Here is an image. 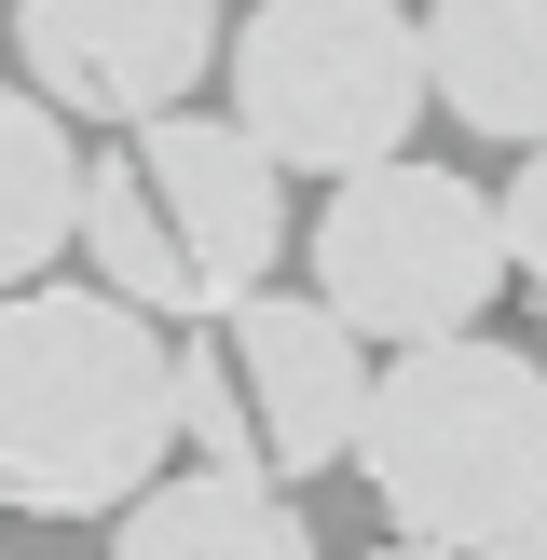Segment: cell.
Instances as JSON below:
<instances>
[{"label":"cell","mask_w":547,"mask_h":560,"mask_svg":"<svg viewBox=\"0 0 547 560\" xmlns=\"http://www.w3.org/2000/svg\"><path fill=\"white\" fill-rule=\"evenodd\" d=\"M178 452V328L96 273L0 288V520H109Z\"/></svg>","instance_id":"obj_1"},{"label":"cell","mask_w":547,"mask_h":560,"mask_svg":"<svg viewBox=\"0 0 547 560\" xmlns=\"http://www.w3.org/2000/svg\"><path fill=\"white\" fill-rule=\"evenodd\" d=\"M492 219H507V288L547 301V137L507 164V191H492Z\"/></svg>","instance_id":"obj_11"},{"label":"cell","mask_w":547,"mask_h":560,"mask_svg":"<svg viewBox=\"0 0 547 560\" xmlns=\"http://www.w3.org/2000/svg\"><path fill=\"white\" fill-rule=\"evenodd\" d=\"M219 82H233V124L260 137L288 178L383 164V151H410V124L438 109L424 14H397V0H260V14L219 42Z\"/></svg>","instance_id":"obj_5"},{"label":"cell","mask_w":547,"mask_h":560,"mask_svg":"<svg viewBox=\"0 0 547 560\" xmlns=\"http://www.w3.org/2000/svg\"><path fill=\"white\" fill-rule=\"evenodd\" d=\"M288 260V164L233 124V109H137V124H96L82 151V273L124 288L137 315L191 328L233 288Z\"/></svg>","instance_id":"obj_3"},{"label":"cell","mask_w":547,"mask_h":560,"mask_svg":"<svg viewBox=\"0 0 547 560\" xmlns=\"http://www.w3.org/2000/svg\"><path fill=\"white\" fill-rule=\"evenodd\" d=\"M383 355L328 315L315 288H233L219 315L178 328V452L246 465V479H328L356 452V410H370Z\"/></svg>","instance_id":"obj_4"},{"label":"cell","mask_w":547,"mask_h":560,"mask_svg":"<svg viewBox=\"0 0 547 560\" xmlns=\"http://www.w3.org/2000/svg\"><path fill=\"white\" fill-rule=\"evenodd\" d=\"M356 479L383 506L397 560H492L547 492V370L492 328H438L370 370L356 410Z\"/></svg>","instance_id":"obj_2"},{"label":"cell","mask_w":547,"mask_h":560,"mask_svg":"<svg viewBox=\"0 0 547 560\" xmlns=\"http://www.w3.org/2000/svg\"><path fill=\"white\" fill-rule=\"evenodd\" d=\"M424 82L465 137L534 151L547 137V0H424Z\"/></svg>","instance_id":"obj_9"},{"label":"cell","mask_w":547,"mask_h":560,"mask_svg":"<svg viewBox=\"0 0 547 560\" xmlns=\"http://www.w3.org/2000/svg\"><path fill=\"white\" fill-rule=\"evenodd\" d=\"M315 301L370 355L438 342V328H479L492 301H507V219H492L479 178H452V164H424V151L342 164L328 206H315Z\"/></svg>","instance_id":"obj_6"},{"label":"cell","mask_w":547,"mask_h":560,"mask_svg":"<svg viewBox=\"0 0 547 560\" xmlns=\"http://www.w3.org/2000/svg\"><path fill=\"white\" fill-rule=\"evenodd\" d=\"M82 246V151L42 82H0V288L55 273Z\"/></svg>","instance_id":"obj_10"},{"label":"cell","mask_w":547,"mask_h":560,"mask_svg":"<svg viewBox=\"0 0 547 560\" xmlns=\"http://www.w3.org/2000/svg\"><path fill=\"white\" fill-rule=\"evenodd\" d=\"M492 560H547V492H534V520H520V534L492 547Z\"/></svg>","instance_id":"obj_12"},{"label":"cell","mask_w":547,"mask_h":560,"mask_svg":"<svg viewBox=\"0 0 547 560\" xmlns=\"http://www.w3.org/2000/svg\"><path fill=\"white\" fill-rule=\"evenodd\" d=\"M109 547H124V560H301L315 534H301V492H288V479L164 452L151 479L109 506Z\"/></svg>","instance_id":"obj_8"},{"label":"cell","mask_w":547,"mask_h":560,"mask_svg":"<svg viewBox=\"0 0 547 560\" xmlns=\"http://www.w3.org/2000/svg\"><path fill=\"white\" fill-rule=\"evenodd\" d=\"M219 0H14V82H42L69 124H137V109L206 96Z\"/></svg>","instance_id":"obj_7"}]
</instances>
